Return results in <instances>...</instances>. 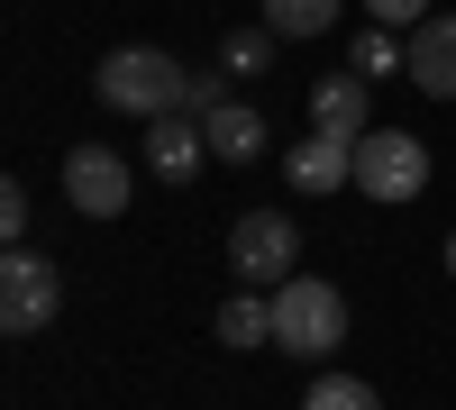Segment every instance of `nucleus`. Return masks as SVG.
<instances>
[{"label":"nucleus","instance_id":"39448f33","mask_svg":"<svg viewBox=\"0 0 456 410\" xmlns=\"http://www.w3.org/2000/svg\"><path fill=\"white\" fill-rule=\"evenodd\" d=\"M55 310H64V274L46 265V255L10 246V255H0V328H10V338H37Z\"/></svg>","mask_w":456,"mask_h":410},{"label":"nucleus","instance_id":"423d86ee","mask_svg":"<svg viewBox=\"0 0 456 410\" xmlns=\"http://www.w3.org/2000/svg\"><path fill=\"white\" fill-rule=\"evenodd\" d=\"M64 201L83 219H119L128 210V156H110V146H73L64 156Z\"/></svg>","mask_w":456,"mask_h":410},{"label":"nucleus","instance_id":"ddd939ff","mask_svg":"<svg viewBox=\"0 0 456 410\" xmlns=\"http://www.w3.org/2000/svg\"><path fill=\"white\" fill-rule=\"evenodd\" d=\"M347 0H265V28L274 36H329Z\"/></svg>","mask_w":456,"mask_h":410},{"label":"nucleus","instance_id":"f3484780","mask_svg":"<svg viewBox=\"0 0 456 410\" xmlns=\"http://www.w3.org/2000/svg\"><path fill=\"white\" fill-rule=\"evenodd\" d=\"M28 219H37V210H28V182H0V237L19 246V237H28Z\"/></svg>","mask_w":456,"mask_h":410},{"label":"nucleus","instance_id":"f8f14e48","mask_svg":"<svg viewBox=\"0 0 456 410\" xmlns=\"http://www.w3.org/2000/svg\"><path fill=\"white\" fill-rule=\"evenodd\" d=\"M219 347H274V292H238V301H219Z\"/></svg>","mask_w":456,"mask_h":410},{"label":"nucleus","instance_id":"9b49d317","mask_svg":"<svg viewBox=\"0 0 456 410\" xmlns=\"http://www.w3.org/2000/svg\"><path fill=\"white\" fill-rule=\"evenodd\" d=\"M201 128H210V156H219V165H256V156H265V119H256L247 100H219Z\"/></svg>","mask_w":456,"mask_h":410},{"label":"nucleus","instance_id":"f03ea898","mask_svg":"<svg viewBox=\"0 0 456 410\" xmlns=\"http://www.w3.org/2000/svg\"><path fill=\"white\" fill-rule=\"evenodd\" d=\"M338 347H347V292L292 274L274 292V356H338Z\"/></svg>","mask_w":456,"mask_h":410},{"label":"nucleus","instance_id":"4468645a","mask_svg":"<svg viewBox=\"0 0 456 410\" xmlns=\"http://www.w3.org/2000/svg\"><path fill=\"white\" fill-rule=\"evenodd\" d=\"M347 73H365V83H384V73H411V46H393V28H365L347 46Z\"/></svg>","mask_w":456,"mask_h":410},{"label":"nucleus","instance_id":"6ab92c4d","mask_svg":"<svg viewBox=\"0 0 456 410\" xmlns=\"http://www.w3.org/2000/svg\"><path fill=\"white\" fill-rule=\"evenodd\" d=\"M219 100H228V64H201V73H192V109H201V119H210Z\"/></svg>","mask_w":456,"mask_h":410},{"label":"nucleus","instance_id":"6e6552de","mask_svg":"<svg viewBox=\"0 0 456 410\" xmlns=\"http://www.w3.org/2000/svg\"><path fill=\"white\" fill-rule=\"evenodd\" d=\"M283 182H292V192H311V201H320V192H338V182H356V137L311 128V137L283 156Z\"/></svg>","mask_w":456,"mask_h":410},{"label":"nucleus","instance_id":"20e7f679","mask_svg":"<svg viewBox=\"0 0 456 410\" xmlns=\"http://www.w3.org/2000/svg\"><path fill=\"white\" fill-rule=\"evenodd\" d=\"M292 265H301V229H292L283 210H247L238 229H228V274H238V283L283 292V283H292Z\"/></svg>","mask_w":456,"mask_h":410},{"label":"nucleus","instance_id":"dca6fc26","mask_svg":"<svg viewBox=\"0 0 456 410\" xmlns=\"http://www.w3.org/2000/svg\"><path fill=\"white\" fill-rule=\"evenodd\" d=\"M219 64H228V73H274V28H238V36L219 46Z\"/></svg>","mask_w":456,"mask_h":410},{"label":"nucleus","instance_id":"aec40b11","mask_svg":"<svg viewBox=\"0 0 456 410\" xmlns=\"http://www.w3.org/2000/svg\"><path fill=\"white\" fill-rule=\"evenodd\" d=\"M447 274H456V229H447Z\"/></svg>","mask_w":456,"mask_h":410},{"label":"nucleus","instance_id":"a211bd4d","mask_svg":"<svg viewBox=\"0 0 456 410\" xmlns=\"http://www.w3.org/2000/svg\"><path fill=\"white\" fill-rule=\"evenodd\" d=\"M365 19H374V28H420L429 0H365Z\"/></svg>","mask_w":456,"mask_h":410},{"label":"nucleus","instance_id":"1a4fd4ad","mask_svg":"<svg viewBox=\"0 0 456 410\" xmlns=\"http://www.w3.org/2000/svg\"><path fill=\"white\" fill-rule=\"evenodd\" d=\"M365 73H320L311 83V128H329V137H365L374 119H365Z\"/></svg>","mask_w":456,"mask_h":410},{"label":"nucleus","instance_id":"7ed1b4c3","mask_svg":"<svg viewBox=\"0 0 456 410\" xmlns=\"http://www.w3.org/2000/svg\"><path fill=\"white\" fill-rule=\"evenodd\" d=\"M356 192L365 201H420L429 192V146L420 137H402V128H365L356 137Z\"/></svg>","mask_w":456,"mask_h":410},{"label":"nucleus","instance_id":"9d476101","mask_svg":"<svg viewBox=\"0 0 456 410\" xmlns=\"http://www.w3.org/2000/svg\"><path fill=\"white\" fill-rule=\"evenodd\" d=\"M411 83L429 100H456V19H420L411 28Z\"/></svg>","mask_w":456,"mask_h":410},{"label":"nucleus","instance_id":"0eeeda50","mask_svg":"<svg viewBox=\"0 0 456 410\" xmlns=\"http://www.w3.org/2000/svg\"><path fill=\"white\" fill-rule=\"evenodd\" d=\"M201 156H210L201 109H165V119H146V173H156V182H192Z\"/></svg>","mask_w":456,"mask_h":410},{"label":"nucleus","instance_id":"2eb2a0df","mask_svg":"<svg viewBox=\"0 0 456 410\" xmlns=\"http://www.w3.org/2000/svg\"><path fill=\"white\" fill-rule=\"evenodd\" d=\"M301 410H384V392H374V383H356V374H320Z\"/></svg>","mask_w":456,"mask_h":410},{"label":"nucleus","instance_id":"f257e3e1","mask_svg":"<svg viewBox=\"0 0 456 410\" xmlns=\"http://www.w3.org/2000/svg\"><path fill=\"white\" fill-rule=\"evenodd\" d=\"M92 92L128 119H165V109H192V64H174L165 46H119V55H101Z\"/></svg>","mask_w":456,"mask_h":410}]
</instances>
